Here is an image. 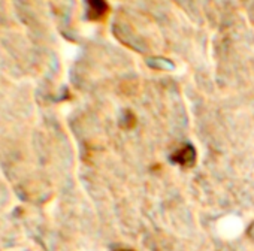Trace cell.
<instances>
[{
	"label": "cell",
	"mask_w": 254,
	"mask_h": 251,
	"mask_svg": "<svg viewBox=\"0 0 254 251\" xmlns=\"http://www.w3.org/2000/svg\"><path fill=\"white\" fill-rule=\"evenodd\" d=\"M171 162L181 168H191L196 162V150L191 144L181 145L177 151L171 154Z\"/></svg>",
	"instance_id": "obj_1"
},
{
	"label": "cell",
	"mask_w": 254,
	"mask_h": 251,
	"mask_svg": "<svg viewBox=\"0 0 254 251\" xmlns=\"http://www.w3.org/2000/svg\"><path fill=\"white\" fill-rule=\"evenodd\" d=\"M87 8V18L90 21H102L109 12V5L106 0H84Z\"/></svg>",
	"instance_id": "obj_2"
},
{
	"label": "cell",
	"mask_w": 254,
	"mask_h": 251,
	"mask_svg": "<svg viewBox=\"0 0 254 251\" xmlns=\"http://www.w3.org/2000/svg\"><path fill=\"white\" fill-rule=\"evenodd\" d=\"M112 251H135V250H133V248H129V247L114 245V247H112Z\"/></svg>",
	"instance_id": "obj_3"
}]
</instances>
